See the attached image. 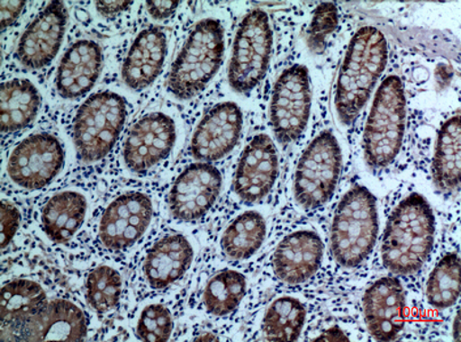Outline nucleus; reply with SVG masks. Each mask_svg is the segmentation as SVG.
Here are the masks:
<instances>
[{
  "instance_id": "obj_1",
  "label": "nucleus",
  "mask_w": 461,
  "mask_h": 342,
  "mask_svg": "<svg viewBox=\"0 0 461 342\" xmlns=\"http://www.w3.org/2000/svg\"><path fill=\"white\" fill-rule=\"evenodd\" d=\"M387 58V40L381 30L366 25L354 34L336 86L335 108L343 125H351L365 108Z\"/></svg>"
},
{
  "instance_id": "obj_2",
  "label": "nucleus",
  "mask_w": 461,
  "mask_h": 342,
  "mask_svg": "<svg viewBox=\"0 0 461 342\" xmlns=\"http://www.w3.org/2000/svg\"><path fill=\"white\" fill-rule=\"evenodd\" d=\"M435 217L424 196L401 201L387 222L382 243L384 266L396 275H410L424 266L433 249Z\"/></svg>"
},
{
  "instance_id": "obj_3",
  "label": "nucleus",
  "mask_w": 461,
  "mask_h": 342,
  "mask_svg": "<svg viewBox=\"0 0 461 342\" xmlns=\"http://www.w3.org/2000/svg\"><path fill=\"white\" fill-rule=\"evenodd\" d=\"M375 196L366 187L351 188L337 205L331 225V252L346 268L360 266L373 252L378 235Z\"/></svg>"
},
{
  "instance_id": "obj_4",
  "label": "nucleus",
  "mask_w": 461,
  "mask_h": 342,
  "mask_svg": "<svg viewBox=\"0 0 461 342\" xmlns=\"http://www.w3.org/2000/svg\"><path fill=\"white\" fill-rule=\"evenodd\" d=\"M225 32L215 19H204L192 29L168 79L169 92L178 100L202 93L223 62Z\"/></svg>"
},
{
  "instance_id": "obj_5",
  "label": "nucleus",
  "mask_w": 461,
  "mask_h": 342,
  "mask_svg": "<svg viewBox=\"0 0 461 342\" xmlns=\"http://www.w3.org/2000/svg\"><path fill=\"white\" fill-rule=\"evenodd\" d=\"M407 101L402 80L388 76L375 93L364 135L365 158L373 169L394 162L402 147Z\"/></svg>"
},
{
  "instance_id": "obj_6",
  "label": "nucleus",
  "mask_w": 461,
  "mask_h": 342,
  "mask_svg": "<svg viewBox=\"0 0 461 342\" xmlns=\"http://www.w3.org/2000/svg\"><path fill=\"white\" fill-rule=\"evenodd\" d=\"M128 115L125 98L110 91L88 98L77 112L74 140L80 159L86 164L108 156L122 134Z\"/></svg>"
},
{
  "instance_id": "obj_7",
  "label": "nucleus",
  "mask_w": 461,
  "mask_h": 342,
  "mask_svg": "<svg viewBox=\"0 0 461 342\" xmlns=\"http://www.w3.org/2000/svg\"><path fill=\"white\" fill-rule=\"evenodd\" d=\"M343 158L339 140L324 130L307 145L294 174V194L298 204L313 211L326 204L339 184Z\"/></svg>"
},
{
  "instance_id": "obj_8",
  "label": "nucleus",
  "mask_w": 461,
  "mask_h": 342,
  "mask_svg": "<svg viewBox=\"0 0 461 342\" xmlns=\"http://www.w3.org/2000/svg\"><path fill=\"white\" fill-rule=\"evenodd\" d=\"M273 47L270 19L266 12L249 13L239 25L229 67V83L238 93H249L267 75Z\"/></svg>"
},
{
  "instance_id": "obj_9",
  "label": "nucleus",
  "mask_w": 461,
  "mask_h": 342,
  "mask_svg": "<svg viewBox=\"0 0 461 342\" xmlns=\"http://www.w3.org/2000/svg\"><path fill=\"white\" fill-rule=\"evenodd\" d=\"M312 91L304 66L285 68L277 78L271 100V125L277 142L289 145L300 139L309 123Z\"/></svg>"
},
{
  "instance_id": "obj_10",
  "label": "nucleus",
  "mask_w": 461,
  "mask_h": 342,
  "mask_svg": "<svg viewBox=\"0 0 461 342\" xmlns=\"http://www.w3.org/2000/svg\"><path fill=\"white\" fill-rule=\"evenodd\" d=\"M64 151L53 135L33 134L13 149L7 164V173L16 185L29 191L49 185L61 171Z\"/></svg>"
},
{
  "instance_id": "obj_11",
  "label": "nucleus",
  "mask_w": 461,
  "mask_h": 342,
  "mask_svg": "<svg viewBox=\"0 0 461 342\" xmlns=\"http://www.w3.org/2000/svg\"><path fill=\"white\" fill-rule=\"evenodd\" d=\"M176 125L169 115L152 112L131 128L123 145V162L131 173L150 170L172 152L176 142Z\"/></svg>"
},
{
  "instance_id": "obj_12",
  "label": "nucleus",
  "mask_w": 461,
  "mask_h": 342,
  "mask_svg": "<svg viewBox=\"0 0 461 342\" xmlns=\"http://www.w3.org/2000/svg\"><path fill=\"white\" fill-rule=\"evenodd\" d=\"M153 217L152 201L140 192H128L111 202L98 230L106 249L125 250L135 245L147 232Z\"/></svg>"
},
{
  "instance_id": "obj_13",
  "label": "nucleus",
  "mask_w": 461,
  "mask_h": 342,
  "mask_svg": "<svg viewBox=\"0 0 461 342\" xmlns=\"http://www.w3.org/2000/svg\"><path fill=\"white\" fill-rule=\"evenodd\" d=\"M223 178L215 166L196 162L183 171L174 183L169 208L178 220L194 221L211 211L221 194Z\"/></svg>"
},
{
  "instance_id": "obj_14",
  "label": "nucleus",
  "mask_w": 461,
  "mask_h": 342,
  "mask_svg": "<svg viewBox=\"0 0 461 342\" xmlns=\"http://www.w3.org/2000/svg\"><path fill=\"white\" fill-rule=\"evenodd\" d=\"M242 127V112L236 103L224 102L213 106L192 136V157L207 164L223 159L237 147Z\"/></svg>"
},
{
  "instance_id": "obj_15",
  "label": "nucleus",
  "mask_w": 461,
  "mask_h": 342,
  "mask_svg": "<svg viewBox=\"0 0 461 342\" xmlns=\"http://www.w3.org/2000/svg\"><path fill=\"white\" fill-rule=\"evenodd\" d=\"M279 176V157L275 142L266 134L256 135L243 149L234 177V192L254 203L270 194Z\"/></svg>"
},
{
  "instance_id": "obj_16",
  "label": "nucleus",
  "mask_w": 461,
  "mask_h": 342,
  "mask_svg": "<svg viewBox=\"0 0 461 342\" xmlns=\"http://www.w3.org/2000/svg\"><path fill=\"white\" fill-rule=\"evenodd\" d=\"M68 12L63 2H52L25 29L16 57L23 66L41 68L57 57L67 29Z\"/></svg>"
},
{
  "instance_id": "obj_17",
  "label": "nucleus",
  "mask_w": 461,
  "mask_h": 342,
  "mask_svg": "<svg viewBox=\"0 0 461 342\" xmlns=\"http://www.w3.org/2000/svg\"><path fill=\"white\" fill-rule=\"evenodd\" d=\"M364 314L370 335L378 341H393L403 330L405 294L395 277H382L366 291Z\"/></svg>"
},
{
  "instance_id": "obj_18",
  "label": "nucleus",
  "mask_w": 461,
  "mask_h": 342,
  "mask_svg": "<svg viewBox=\"0 0 461 342\" xmlns=\"http://www.w3.org/2000/svg\"><path fill=\"white\" fill-rule=\"evenodd\" d=\"M324 246L313 230H296L281 239L273 254V271L287 284L309 281L321 266Z\"/></svg>"
},
{
  "instance_id": "obj_19",
  "label": "nucleus",
  "mask_w": 461,
  "mask_h": 342,
  "mask_svg": "<svg viewBox=\"0 0 461 342\" xmlns=\"http://www.w3.org/2000/svg\"><path fill=\"white\" fill-rule=\"evenodd\" d=\"M104 67L101 46L93 40H79L63 55L58 68L57 89L63 98L75 100L91 91Z\"/></svg>"
},
{
  "instance_id": "obj_20",
  "label": "nucleus",
  "mask_w": 461,
  "mask_h": 342,
  "mask_svg": "<svg viewBox=\"0 0 461 342\" xmlns=\"http://www.w3.org/2000/svg\"><path fill=\"white\" fill-rule=\"evenodd\" d=\"M167 50L164 30L151 27L140 32L123 62L122 79L127 87L136 92L150 87L161 74Z\"/></svg>"
},
{
  "instance_id": "obj_21",
  "label": "nucleus",
  "mask_w": 461,
  "mask_h": 342,
  "mask_svg": "<svg viewBox=\"0 0 461 342\" xmlns=\"http://www.w3.org/2000/svg\"><path fill=\"white\" fill-rule=\"evenodd\" d=\"M194 250L182 234L167 235L148 252L143 264L144 279L153 290H162L181 279L190 268Z\"/></svg>"
},
{
  "instance_id": "obj_22",
  "label": "nucleus",
  "mask_w": 461,
  "mask_h": 342,
  "mask_svg": "<svg viewBox=\"0 0 461 342\" xmlns=\"http://www.w3.org/2000/svg\"><path fill=\"white\" fill-rule=\"evenodd\" d=\"M28 339L32 341H83L87 335L86 315L64 299H54L29 322Z\"/></svg>"
},
{
  "instance_id": "obj_23",
  "label": "nucleus",
  "mask_w": 461,
  "mask_h": 342,
  "mask_svg": "<svg viewBox=\"0 0 461 342\" xmlns=\"http://www.w3.org/2000/svg\"><path fill=\"white\" fill-rule=\"evenodd\" d=\"M86 212V199L78 192H61L47 201L42 208V226L54 242L66 243L78 232Z\"/></svg>"
},
{
  "instance_id": "obj_24",
  "label": "nucleus",
  "mask_w": 461,
  "mask_h": 342,
  "mask_svg": "<svg viewBox=\"0 0 461 342\" xmlns=\"http://www.w3.org/2000/svg\"><path fill=\"white\" fill-rule=\"evenodd\" d=\"M41 104V94L30 81L12 79L2 84V134L29 126L37 117Z\"/></svg>"
},
{
  "instance_id": "obj_25",
  "label": "nucleus",
  "mask_w": 461,
  "mask_h": 342,
  "mask_svg": "<svg viewBox=\"0 0 461 342\" xmlns=\"http://www.w3.org/2000/svg\"><path fill=\"white\" fill-rule=\"evenodd\" d=\"M435 185L454 194L460 185V115L447 119L438 132L433 158Z\"/></svg>"
},
{
  "instance_id": "obj_26",
  "label": "nucleus",
  "mask_w": 461,
  "mask_h": 342,
  "mask_svg": "<svg viewBox=\"0 0 461 342\" xmlns=\"http://www.w3.org/2000/svg\"><path fill=\"white\" fill-rule=\"evenodd\" d=\"M49 305L45 290L37 282L15 280L2 288V324H23L40 315Z\"/></svg>"
},
{
  "instance_id": "obj_27",
  "label": "nucleus",
  "mask_w": 461,
  "mask_h": 342,
  "mask_svg": "<svg viewBox=\"0 0 461 342\" xmlns=\"http://www.w3.org/2000/svg\"><path fill=\"white\" fill-rule=\"evenodd\" d=\"M266 237V218L258 212H247L237 217L225 230L221 249L230 259H249L260 249Z\"/></svg>"
},
{
  "instance_id": "obj_28",
  "label": "nucleus",
  "mask_w": 461,
  "mask_h": 342,
  "mask_svg": "<svg viewBox=\"0 0 461 342\" xmlns=\"http://www.w3.org/2000/svg\"><path fill=\"white\" fill-rule=\"evenodd\" d=\"M305 322L304 303L294 297H281L267 308L262 328L268 341H296Z\"/></svg>"
},
{
  "instance_id": "obj_29",
  "label": "nucleus",
  "mask_w": 461,
  "mask_h": 342,
  "mask_svg": "<svg viewBox=\"0 0 461 342\" xmlns=\"http://www.w3.org/2000/svg\"><path fill=\"white\" fill-rule=\"evenodd\" d=\"M247 279L242 273L225 269L208 282L203 291L204 310L212 316L232 313L245 297Z\"/></svg>"
},
{
  "instance_id": "obj_30",
  "label": "nucleus",
  "mask_w": 461,
  "mask_h": 342,
  "mask_svg": "<svg viewBox=\"0 0 461 342\" xmlns=\"http://www.w3.org/2000/svg\"><path fill=\"white\" fill-rule=\"evenodd\" d=\"M460 296V258L447 254L434 267L427 281L426 297L437 310H447L458 302Z\"/></svg>"
},
{
  "instance_id": "obj_31",
  "label": "nucleus",
  "mask_w": 461,
  "mask_h": 342,
  "mask_svg": "<svg viewBox=\"0 0 461 342\" xmlns=\"http://www.w3.org/2000/svg\"><path fill=\"white\" fill-rule=\"evenodd\" d=\"M122 277L117 269L102 265L88 274L86 297L89 306L100 314L113 310L121 301Z\"/></svg>"
},
{
  "instance_id": "obj_32",
  "label": "nucleus",
  "mask_w": 461,
  "mask_h": 342,
  "mask_svg": "<svg viewBox=\"0 0 461 342\" xmlns=\"http://www.w3.org/2000/svg\"><path fill=\"white\" fill-rule=\"evenodd\" d=\"M173 331V316L167 307L153 303L140 311L136 335L149 342L168 341Z\"/></svg>"
},
{
  "instance_id": "obj_33",
  "label": "nucleus",
  "mask_w": 461,
  "mask_h": 342,
  "mask_svg": "<svg viewBox=\"0 0 461 342\" xmlns=\"http://www.w3.org/2000/svg\"><path fill=\"white\" fill-rule=\"evenodd\" d=\"M339 10L335 4L323 3L314 11L306 32L307 46L314 54H322L326 50L328 38L339 27Z\"/></svg>"
},
{
  "instance_id": "obj_34",
  "label": "nucleus",
  "mask_w": 461,
  "mask_h": 342,
  "mask_svg": "<svg viewBox=\"0 0 461 342\" xmlns=\"http://www.w3.org/2000/svg\"><path fill=\"white\" fill-rule=\"evenodd\" d=\"M21 215L18 208L6 201H2V250L10 245L18 232Z\"/></svg>"
},
{
  "instance_id": "obj_35",
  "label": "nucleus",
  "mask_w": 461,
  "mask_h": 342,
  "mask_svg": "<svg viewBox=\"0 0 461 342\" xmlns=\"http://www.w3.org/2000/svg\"><path fill=\"white\" fill-rule=\"evenodd\" d=\"M181 2L176 0H165V2H148L147 10L149 14L156 21H164L169 19L177 11Z\"/></svg>"
},
{
  "instance_id": "obj_36",
  "label": "nucleus",
  "mask_w": 461,
  "mask_h": 342,
  "mask_svg": "<svg viewBox=\"0 0 461 342\" xmlns=\"http://www.w3.org/2000/svg\"><path fill=\"white\" fill-rule=\"evenodd\" d=\"M0 6H2L0 7L2 8V29L6 30L19 19L25 6V2H20V0L2 2Z\"/></svg>"
},
{
  "instance_id": "obj_37",
  "label": "nucleus",
  "mask_w": 461,
  "mask_h": 342,
  "mask_svg": "<svg viewBox=\"0 0 461 342\" xmlns=\"http://www.w3.org/2000/svg\"><path fill=\"white\" fill-rule=\"evenodd\" d=\"M133 5V2H96V10L102 16L113 17L125 12Z\"/></svg>"
},
{
  "instance_id": "obj_38",
  "label": "nucleus",
  "mask_w": 461,
  "mask_h": 342,
  "mask_svg": "<svg viewBox=\"0 0 461 342\" xmlns=\"http://www.w3.org/2000/svg\"><path fill=\"white\" fill-rule=\"evenodd\" d=\"M313 341H349L345 333L339 327H332L324 330L321 335Z\"/></svg>"
},
{
  "instance_id": "obj_39",
  "label": "nucleus",
  "mask_w": 461,
  "mask_h": 342,
  "mask_svg": "<svg viewBox=\"0 0 461 342\" xmlns=\"http://www.w3.org/2000/svg\"><path fill=\"white\" fill-rule=\"evenodd\" d=\"M452 336L456 341L460 340V310L456 311L454 320V327H452Z\"/></svg>"
},
{
  "instance_id": "obj_40",
  "label": "nucleus",
  "mask_w": 461,
  "mask_h": 342,
  "mask_svg": "<svg viewBox=\"0 0 461 342\" xmlns=\"http://www.w3.org/2000/svg\"><path fill=\"white\" fill-rule=\"evenodd\" d=\"M219 340V338H217L215 335H212V333H204V335H202V337L195 338V341H217Z\"/></svg>"
}]
</instances>
